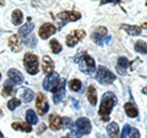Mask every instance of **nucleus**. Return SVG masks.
I'll return each mask as SVG.
<instances>
[{
	"instance_id": "nucleus-1",
	"label": "nucleus",
	"mask_w": 147,
	"mask_h": 138,
	"mask_svg": "<svg viewBox=\"0 0 147 138\" xmlns=\"http://www.w3.org/2000/svg\"><path fill=\"white\" fill-rule=\"evenodd\" d=\"M115 104H117V96L112 92H107V93L103 94L102 103H100V108H99V115L103 121L109 120V114L112 113V109Z\"/></svg>"
},
{
	"instance_id": "nucleus-2",
	"label": "nucleus",
	"mask_w": 147,
	"mask_h": 138,
	"mask_svg": "<svg viewBox=\"0 0 147 138\" xmlns=\"http://www.w3.org/2000/svg\"><path fill=\"white\" fill-rule=\"evenodd\" d=\"M91 128H92V125L88 119L81 117L74 123V130L71 131V135L74 136V138H79L84 135H88L91 132Z\"/></svg>"
},
{
	"instance_id": "nucleus-3",
	"label": "nucleus",
	"mask_w": 147,
	"mask_h": 138,
	"mask_svg": "<svg viewBox=\"0 0 147 138\" xmlns=\"http://www.w3.org/2000/svg\"><path fill=\"white\" fill-rule=\"evenodd\" d=\"M24 65L26 67V71L30 75H36L38 73V56L33 53H26L24 56Z\"/></svg>"
},
{
	"instance_id": "nucleus-4",
	"label": "nucleus",
	"mask_w": 147,
	"mask_h": 138,
	"mask_svg": "<svg viewBox=\"0 0 147 138\" xmlns=\"http://www.w3.org/2000/svg\"><path fill=\"white\" fill-rule=\"evenodd\" d=\"M76 62L80 64V70L82 72L87 73V75H93L96 71V65H94V60L87 53H84L81 55L80 60H77Z\"/></svg>"
},
{
	"instance_id": "nucleus-5",
	"label": "nucleus",
	"mask_w": 147,
	"mask_h": 138,
	"mask_svg": "<svg viewBox=\"0 0 147 138\" xmlns=\"http://www.w3.org/2000/svg\"><path fill=\"white\" fill-rule=\"evenodd\" d=\"M115 75L108 70L107 67H104L100 65L98 67V70H97V81L99 82V83H102V84H110V83H113L114 81H115Z\"/></svg>"
},
{
	"instance_id": "nucleus-6",
	"label": "nucleus",
	"mask_w": 147,
	"mask_h": 138,
	"mask_svg": "<svg viewBox=\"0 0 147 138\" xmlns=\"http://www.w3.org/2000/svg\"><path fill=\"white\" fill-rule=\"evenodd\" d=\"M57 18L61 21V25L63 23L65 25V23H67V22H75L77 20H80L81 13L77 12V11H63L60 13H58ZM61 25H60V27H61Z\"/></svg>"
},
{
	"instance_id": "nucleus-7",
	"label": "nucleus",
	"mask_w": 147,
	"mask_h": 138,
	"mask_svg": "<svg viewBox=\"0 0 147 138\" xmlns=\"http://www.w3.org/2000/svg\"><path fill=\"white\" fill-rule=\"evenodd\" d=\"M86 37V32L82 29H76L71 32L70 34L66 36V45L67 47H75V45L80 42L81 39H84Z\"/></svg>"
},
{
	"instance_id": "nucleus-8",
	"label": "nucleus",
	"mask_w": 147,
	"mask_h": 138,
	"mask_svg": "<svg viewBox=\"0 0 147 138\" xmlns=\"http://www.w3.org/2000/svg\"><path fill=\"white\" fill-rule=\"evenodd\" d=\"M36 109H37V113L40 116H43L44 114L48 113L49 110V105L47 102V98L43 93H38L37 94V99H36Z\"/></svg>"
},
{
	"instance_id": "nucleus-9",
	"label": "nucleus",
	"mask_w": 147,
	"mask_h": 138,
	"mask_svg": "<svg viewBox=\"0 0 147 138\" xmlns=\"http://www.w3.org/2000/svg\"><path fill=\"white\" fill-rule=\"evenodd\" d=\"M58 83H59V75L57 72H52L50 75H47V77H45L43 82V87L44 89L53 92V89L58 86Z\"/></svg>"
},
{
	"instance_id": "nucleus-10",
	"label": "nucleus",
	"mask_w": 147,
	"mask_h": 138,
	"mask_svg": "<svg viewBox=\"0 0 147 138\" xmlns=\"http://www.w3.org/2000/svg\"><path fill=\"white\" fill-rule=\"evenodd\" d=\"M64 94H65V80H59L58 86L53 89V102L55 104L60 103Z\"/></svg>"
},
{
	"instance_id": "nucleus-11",
	"label": "nucleus",
	"mask_w": 147,
	"mask_h": 138,
	"mask_svg": "<svg viewBox=\"0 0 147 138\" xmlns=\"http://www.w3.org/2000/svg\"><path fill=\"white\" fill-rule=\"evenodd\" d=\"M55 32H57V29H55L54 25L49 23V22H45V23H43L39 28V37L42 39H47L52 34H54Z\"/></svg>"
},
{
	"instance_id": "nucleus-12",
	"label": "nucleus",
	"mask_w": 147,
	"mask_h": 138,
	"mask_svg": "<svg viewBox=\"0 0 147 138\" xmlns=\"http://www.w3.org/2000/svg\"><path fill=\"white\" fill-rule=\"evenodd\" d=\"M42 71L45 75H50L52 72H54V61L48 55H44L42 59Z\"/></svg>"
},
{
	"instance_id": "nucleus-13",
	"label": "nucleus",
	"mask_w": 147,
	"mask_h": 138,
	"mask_svg": "<svg viewBox=\"0 0 147 138\" xmlns=\"http://www.w3.org/2000/svg\"><path fill=\"white\" fill-rule=\"evenodd\" d=\"M107 36V28L105 27H97L96 31L92 33V40L97 44H102L103 38Z\"/></svg>"
},
{
	"instance_id": "nucleus-14",
	"label": "nucleus",
	"mask_w": 147,
	"mask_h": 138,
	"mask_svg": "<svg viewBox=\"0 0 147 138\" xmlns=\"http://www.w3.org/2000/svg\"><path fill=\"white\" fill-rule=\"evenodd\" d=\"M9 47H10V49L12 50V52H21L22 50V42L20 40V38H18V36L16 34H12L10 38H9Z\"/></svg>"
},
{
	"instance_id": "nucleus-15",
	"label": "nucleus",
	"mask_w": 147,
	"mask_h": 138,
	"mask_svg": "<svg viewBox=\"0 0 147 138\" xmlns=\"http://www.w3.org/2000/svg\"><path fill=\"white\" fill-rule=\"evenodd\" d=\"M49 125H50V128H52L53 131H59L61 128V126H63V119L57 114L50 115Z\"/></svg>"
},
{
	"instance_id": "nucleus-16",
	"label": "nucleus",
	"mask_w": 147,
	"mask_h": 138,
	"mask_svg": "<svg viewBox=\"0 0 147 138\" xmlns=\"http://www.w3.org/2000/svg\"><path fill=\"white\" fill-rule=\"evenodd\" d=\"M7 76L13 82V83L20 84V83L24 82V76H22V73L18 71V70H16V68H10L9 72H7Z\"/></svg>"
},
{
	"instance_id": "nucleus-17",
	"label": "nucleus",
	"mask_w": 147,
	"mask_h": 138,
	"mask_svg": "<svg viewBox=\"0 0 147 138\" xmlns=\"http://www.w3.org/2000/svg\"><path fill=\"white\" fill-rule=\"evenodd\" d=\"M33 29H34V23L31 21V18L28 17V22L20 28V31H18V36H20V37H25V38H26L27 36L31 34V32Z\"/></svg>"
},
{
	"instance_id": "nucleus-18",
	"label": "nucleus",
	"mask_w": 147,
	"mask_h": 138,
	"mask_svg": "<svg viewBox=\"0 0 147 138\" xmlns=\"http://www.w3.org/2000/svg\"><path fill=\"white\" fill-rule=\"evenodd\" d=\"M129 64L130 62H129V60L126 58H119L118 64H117V70L120 75H125L126 73V68L129 66Z\"/></svg>"
},
{
	"instance_id": "nucleus-19",
	"label": "nucleus",
	"mask_w": 147,
	"mask_h": 138,
	"mask_svg": "<svg viewBox=\"0 0 147 138\" xmlns=\"http://www.w3.org/2000/svg\"><path fill=\"white\" fill-rule=\"evenodd\" d=\"M87 99H88V102L91 105H94L97 104V90L93 86H90L88 89H87Z\"/></svg>"
},
{
	"instance_id": "nucleus-20",
	"label": "nucleus",
	"mask_w": 147,
	"mask_h": 138,
	"mask_svg": "<svg viewBox=\"0 0 147 138\" xmlns=\"http://www.w3.org/2000/svg\"><path fill=\"white\" fill-rule=\"evenodd\" d=\"M121 28L130 36H139L141 33V31H142L141 27H139V26H130V25H121Z\"/></svg>"
},
{
	"instance_id": "nucleus-21",
	"label": "nucleus",
	"mask_w": 147,
	"mask_h": 138,
	"mask_svg": "<svg viewBox=\"0 0 147 138\" xmlns=\"http://www.w3.org/2000/svg\"><path fill=\"white\" fill-rule=\"evenodd\" d=\"M124 110H125V113L129 117H136L139 115V111H137L136 107L132 103H126L124 105Z\"/></svg>"
},
{
	"instance_id": "nucleus-22",
	"label": "nucleus",
	"mask_w": 147,
	"mask_h": 138,
	"mask_svg": "<svg viewBox=\"0 0 147 138\" xmlns=\"http://www.w3.org/2000/svg\"><path fill=\"white\" fill-rule=\"evenodd\" d=\"M15 93V88H13V84H12V81L9 80L6 81V83L4 84L3 87V90H1V95L3 96H9Z\"/></svg>"
},
{
	"instance_id": "nucleus-23",
	"label": "nucleus",
	"mask_w": 147,
	"mask_h": 138,
	"mask_svg": "<svg viewBox=\"0 0 147 138\" xmlns=\"http://www.w3.org/2000/svg\"><path fill=\"white\" fill-rule=\"evenodd\" d=\"M107 131H108V135L110 138H118L119 136V126L117 122H110L108 127H107Z\"/></svg>"
},
{
	"instance_id": "nucleus-24",
	"label": "nucleus",
	"mask_w": 147,
	"mask_h": 138,
	"mask_svg": "<svg viewBox=\"0 0 147 138\" xmlns=\"http://www.w3.org/2000/svg\"><path fill=\"white\" fill-rule=\"evenodd\" d=\"M12 128L13 130H18V131H24V132H31L32 131V126L30 125L28 122H13L12 123Z\"/></svg>"
},
{
	"instance_id": "nucleus-25",
	"label": "nucleus",
	"mask_w": 147,
	"mask_h": 138,
	"mask_svg": "<svg viewBox=\"0 0 147 138\" xmlns=\"http://www.w3.org/2000/svg\"><path fill=\"white\" fill-rule=\"evenodd\" d=\"M12 23L15 26H18L22 23V20H24V15H22L21 10H13L12 12Z\"/></svg>"
},
{
	"instance_id": "nucleus-26",
	"label": "nucleus",
	"mask_w": 147,
	"mask_h": 138,
	"mask_svg": "<svg viewBox=\"0 0 147 138\" xmlns=\"http://www.w3.org/2000/svg\"><path fill=\"white\" fill-rule=\"evenodd\" d=\"M26 121L30 123V125H36L38 122V119H37V115L34 114L33 110H28L26 113Z\"/></svg>"
},
{
	"instance_id": "nucleus-27",
	"label": "nucleus",
	"mask_w": 147,
	"mask_h": 138,
	"mask_svg": "<svg viewBox=\"0 0 147 138\" xmlns=\"http://www.w3.org/2000/svg\"><path fill=\"white\" fill-rule=\"evenodd\" d=\"M135 50L137 53L147 54V43L144 42V40H137L135 43Z\"/></svg>"
},
{
	"instance_id": "nucleus-28",
	"label": "nucleus",
	"mask_w": 147,
	"mask_h": 138,
	"mask_svg": "<svg viewBox=\"0 0 147 138\" xmlns=\"http://www.w3.org/2000/svg\"><path fill=\"white\" fill-rule=\"evenodd\" d=\"M81 81L77 80V78H75V80H71L70 82H69V88H70L72 92H79L81 89Z\"/></svg>"
},
{
	"instance_id": "nucleus-29",
	"label": "nucleus",
	"mask_w": 147,
	"mask_h": 138,
	"mask_svg": "<svg viewBox=\"0 0 147 138\" xmlns=\"http://www.w3.org/2000/svg\"><path fill=\"white\" fill-rule=\"evenodd\" d=\"M49 45H50V48H52V52L54 54H59V53L61 52V44L59 43L57 39H52V40H50Z\"/></svg>"
},
{
	"instance_id": "nucleus-30",
	"label": "nucleus",
	"mask_w": 147,
	"mask_h": 138,
	"mask_svg": "<svg viewBox=\"0 0 147 138\" xmlns=\"http://www.w3.org/2000/svg\"><path fill=\"white\" fill-rule=\"evenodd\" d=\"M37 44V38L34 34H30L27 38H25V45H27L28 48H33Z\"/></svg>"
},
{
	"instance_id": "nucleus-31",
	"label": "nucleus",
	"mask_w": 147,
	"mask_h": 138,
	"mask_svg": "<svg viewBox=\"0 0 147 138\" xmlns=\"http://www.w3.org/2000/svg\"><path fill=\"white\" fill-rule=\"evenodd\" d=\"M21 105V100L20 99H16V98H13L11 100H9V103H7V108L10 109V110H15L16 108H18Z\"/></svg>"
},
{
	"instance_id": "nucleus-32",
	"label": "nucleus",
	"mask_w": 147,
	"mask_h": 138,
	"mask_svg": "<svg viewBox=\"0 0 147 138\" xmlns=\"http://www.w3.org/2000/svg\"><path fill=\"white\" fill-rule=\"evenodd\" d=\"M33 96H34V94H33V92H32V89L26 88V89L24 90V100H25L26 103L31 102V100L33 99Z\"/></svg>"
},
{
	"instance_id": "nucleus-33",
	"label": "nucleus",
	"mask_w": 147,
	"mask_h": 138,
	"mask_svg": "<svg viewBox=\"0 0 147 138\" xmlns=\"http://www.w3.org/2000/svg\"><path fill=\"white\" fill-rule=\"evenodd\" d=\"M130 131H131V127L129 126V125H125V126H124V128H123V132H121L120 138H126L127 133H130Z\"/></svg>"
},
{
	"instance_id": "nucleus-34",
	"label": "nucleus",
	"mask_w": 147,
	"mask_h": 138,
	"mask_svg": "<svg viewBox=\"0 0 147 138\" xmlns=\"http://www.w3.org/2000/svg\"><path fill=\"white\" fill-rule=\"evenodd\" d=\"M130 138H140V132L137 128H131L130 131Z\"/></svg>"
},
{
	"instance_id": "nucleus-35",
	"label": "nucleus",
	"mask_w": 147,
	"mask_h": 138,
	"mask_svg": "<svg viewBox=\"0 0 147 138\" xmlns=\"http://www.w3.org/2000/svg\"><path fill=\"white\" fill-rule=\"evenodd\" d=\"M71 120H70V119H69V117H64L63 119V125H64V128H67L69 126H70L71 125Z\"/></svg>"
},
{
	"instance_id": "nucleus-36",
	"label": "nucleus",
	"mask_w": 147,
	"mask_h": 138,
	"mask_svg": "<svg viewBox=\"0 0 147 138\" xmlns=\"http://www.w3.org/2000/svg\"><path fill=\"white\" fill-rule=\"evenodd\" d=\"M120 0H100V5L103 4H108V3H119Z\"/></svg>"
},
{
	"instance_id": "nucleus-37",
	"label": "nucleus",
	"mask_w": 147,
	"mask_h": 138,
	"mask_svg": "<svg viewBox=\"0 0 147 138\" xmlns=\"http://www.w3.org/2000/svg\"><path fill=\"white\" fill-rule=\"evenodd\" d=\"M5 5V1H4V0H0V6H4Z\"/></svg>"
},
{
	"instance_id": "nucleus-38",
	"label": "nucleus",
	"mask_w": 147,
	"mask_h": 138,
	"mask_svg": "<svg viewBox=\"0 0 147 138\" xmlns=\"http://www.w3.org/2000/svg\"><path fill=\"white\" fill-rule=\"evenodd\" d=\"M142 93H145V94H147V87H145L144 89H142Z\"/></svg>"
},
{
	"instance_id": "nucleus-39",
	"label": "nucleus",
	"mask_w": 147,
	"mask_h": 138,
	"mask_svg": "<svg viewBox=\"0 0 147 138\" xmlns=\"http://www.w3.org/2000/svg\"><path fill=\"white\" fill-rule=\"evenodd\" d=\"M0 138H4V135H3L1 132H0Z\"/></svg>"
},
{
	"instance_id": "nucleus-40",
	"label": "nucleus",
	"mask_w": 147,
	"mask_h": 138,
	"mask_svg": "<svg viewBox=\"0 0 147 138\" xmlns=\"http://www.w3.org/2000/svg\"><path fill=\"white\" fill-rule=\"evenodd\" d=\"M3 116V111H1V109H0V117Z\"/></svg>"
},
{
	"instance_id": "nucleus-41",
	"label": "nucleus",
	"mask_w": 147,
	"mask_h": 138,
	"mask_svg": "<svg viewBox=\"0 0 147 138\" xmlns=\"http://www.w3.org/2000/svg\"><path fill=\"white\" fill-rule=\"evenodd\" d=\"M61 138H70V137H67V136H66V137H61Z\"/></svg>"
},
{
	"instance_id": "nucleus-42",
	"label": "nucleus",
	"mask_w": 147,
	"mask_h": 138,
	"mask_svg": "<svg viewBox=\"0 0 147 138\" xmlns=\"http://www.w3.org/2000/svg\"><path fill=\"white\" fill-rule=\"evenodd\" d=\"M0 78H1V73H0Z\"/></svg>"
},
{
	"instance_id": "nucleus-43",
	"label": "nucleus",
	"mask_w": 147,
	"mask_h": 138,
	"mask_svg": "<svg viewBox=\"0 0 147 138\" xmlns=\"http://www.w3.org/2000/svg\"><path fill=\"white\" fill-rule=\"evenodd\" d=\"M146 6H147V1H146Z\"/></svg>"
}]
</instances>
